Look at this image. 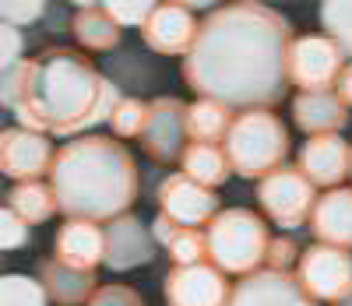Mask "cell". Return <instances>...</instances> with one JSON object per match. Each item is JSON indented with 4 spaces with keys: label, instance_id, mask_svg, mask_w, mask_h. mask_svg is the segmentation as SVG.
<instances>
[{
    "label": "cell",
    "instance_id": "obj_37",
    "mask_svg": "<svg viewBox=\"0 0 352 306\" xmlns=\"http://www.w3.org/2000/svg\"><path fill=\"white\" fill-rule=\"evenodd\" d=\"M338 306H352V299H345V303H338Z\"/></svg>",
    "mask_w": 352,
    "mask_h": 306
},
{
    "label": "cell",
    "instance_id": "obj_4",
    "mask_svg": "<svg viewBox=\"0 0 352 306\" xmlns=\"http://www.w3.org/2000/svg\"><path fill=\"white\" fill-rule=\"evenodd\" d=\"M226 159L232 173L243 179H264L285 166L289 155V131L272 109H250L232 120V131L226 138Z\"/></svg>",
    "mask_w": 352,
    "mask_h": 306
},
{
    "label": "cell",
    "instance_id": "obj_32",
    "mask_svg": "<svg viewBox=\"0 0 352 306\" xmlns=\"http://www.w3.org/2000/svg\"><path fill=\"white\" fill-rule=\"evenodd\" d=\"M85 306H144V299L134 285H99V292Z\"/></svg>",
    "mask_w": 352,
    "mask_h": 306
},
{
    "label": "cell",
    "instance_id": "obj_33",
    "mask_svg": "<svg viewBox=\"0 0 352 306\" xmlns=\"http://www.w3.org/2000/svg\"><path fill=\"white\" fill-rule=\"evenodd\" d=\"M300 250H296V243H292L289 236H278L268 243V257H264V267L268 271H289L292 264H300Z\"/></svg>",
    "mask_w": 352,
    "mask_h": 306
},
{
    "label": "cell",
    "instance_id": "obj_25",
    "mask_svg": "<svg viewBox=\"0 0 352 306\" xmlns=\"http://www.w3.org/2000/svg\"><path fill=\"white\" fill-rule=\"evenodd\" d=\"M180 166H184V173L190 179H197L201 187H212V190L222 187V183L232 176V166L226 159V148H219V144H187Z\"/></svg>",
    "mask_w": 352,
    "mask_h": 306
},
{
    "label": "cell",
    "instance_id": "obj_2",
    "mask_svg": "<svg viewBox=\"0 0 352 306\" xmlns=\"http://www.w3.org/2000/svg\"><path fill=\"white\" fill-rule=\"evenodd\" d=\"M120 102V88L102 78L85 53L50 46L32 56V88L14 116L25 131L74 138L96 124H109Z\"/></svg>",
    "mask_w": 352,
    "mask_h": 306
},
{
    "label": "cell",
    "instance_id": "obj_9",
    "mask_svg": "<svg viewBox=\"0 0 352 306\" xmlns=\"http://www.w3.org/2000/svg\"><path fill=\"white\" fill-rule=\"evenodd\" d=\"M345 71V53L331 36H296L289 50V81L300 91H331Z\"/></svg>",
    "mask_w": 352,
    "mask_h": 306
},
{
    "label": "cell",
    "instance_id": "obj_21",
    "mask_svg": "<svg viewBox=\"0 0 352 306\" xmlns=\"http://www.w3.org/2000/svg\"><path fill=\"white\" fill-rule=\"evenodd\" d=\"M71 32H74V39L85 50L106 53L113 46H120V32H124V28L113 21L106 4H78V11L71 18Z\"/></svg>",
    "mask_w": 352,
    "mask_h": 306
},
{
    "label": "cell",
    "instance_id": "obj_12",
    "mask_svg": "<svg viewBox=\"0 0 352 306\" xmlns=\"http://www.w3.org/2000/svg\"><path fill=\"white\" fill-rule=\"evenodd\" d=\"M56 151L46 134L25 131V127H8L0 134V169L14 183H32L39 176H50Z\"/></svg>",
    "mask_w": 352,
    "mask_h": 306
},
{
    "label": "cell",
    "instance_id": "obj_13",
    "mask_svg": "<svg viewBox=\"0 0 352 306\" xmlns=\"http://www.w3.org/2000/svg\"><path fill=\"white\" fill-rule=\"evenodd\" d=\"M197 32H201V21L190 11V4H155L152 18L141 28V39L152 53L187 56L197 43Z\"/></svg>",
    "mask_w": 352,
    "mask_h": 306
},
{
    "label": "cell",
    "instance_id": "obj_17",
    "mask_svg": "<svg viewBox=\"0 0 352 306\" xmlns=\"http://www.w3.org/2000/svg\"><path fill=\"white\" fill-rule=\"evenodd\" d=\"M292 120L307 138H324V134H342L349 127V106L342 96L331 91H300L292 99Z\"/></svg>",
    "mask_w": 352,
    "mask_h": 306
},
{
    "label": "cell",
    "instance_id": "obj_34",
    "mask_svg": "<svg viewBox=\"0 0 352 306\" xmlns=\"http://www.w3.org/2000/svg\"><path fill=\"white\" fill-rule=\"evenodd\" d=\"M46 8L50 4H39V0H32V4H11L8 0V4H0V25H14V28L32 25L46 14Z\"/></svg>",
    "mask_w": 352,
    "mask_h": 306
},
{
    "label": "cell",
    "instance_id": "obj_27",
    "mask_svg": "<svg viewBox=\"0 0 352 306\" xmlns=\"http://www.w3.org/2000/svg\"><path fill=\"white\" fill-rule=\"evenodd\" d=\"M320 25L324 36H331L345 56H352V4L349 0H328L320 4Z\"/></svg>",
    "mask_w": 352,
    "mask_h": 306
},
{
    "label": "cell",
    "instance_id": "obj_28",
    "mask_svg": "<svg viewBox=\"0 0 352 306\" xmlns=\"http://www.w3.org/2000/svg\"><path fill=\"white\" fill-rule=\"evenodd\" d=\"M28 88H32V60H21V64L0 71V102L11 113L28 99Z\"/></svg>",
    "mask_w": 352,
    "mask_h": 306
},
{
    "label": "cell",
    "instance_id": "obj_14",
    "mask_svg": "<svg viewBox=\"0 0 352 306\" xmlns=\"http://www.w3.org/2000/svg\"><path fill=\"white\" fill-rule=\"evenodd\" d=\"M229 306H317L300 285L296 274L289 271H254L232 285Z\"/></svg>",
    "mask_w": 352,
    "mask_h": 306
},
{
    "label": "cell",
    "instance_id": "obj_19",
    "mask_svg": "<svg viewBox=\"0 0 352 306\" xmlns=\"http://www.w3.org/2000/svg\"><path fill=\"white\" fill-rule=\"evenodd\" d=\"M310 232L317 236V243L352 250V190L349 187H338L317 197V208L310 215Z\"/></svg>",
    "mask_w": 352,
    "mask_h": 306
},
{
    "label": "cell",
    "instance_id": "obj_26",
    "mask_svg": "<svg viewBox=\"0 0 352 306\" xmlns=\"http://www.w3.org/2000/svg\"><path fill=\"white\" fill-rule=\"evenodd\" d=\"M50 292L43 289L39 278L28 274H4L0 278V306H46Z\"/></svg>",
    "mask_w": 352,
    "mask_h": 306
},
{
    "label": "cell",
    "instance_id": "obj_6",
    "mask_svg": "<svg viewBox=\"0 0 352 306\" xmlns=\"http://www.w3.org/2000/svg\"><path fill=\"white\" fill-rule=\"evenodd\" d=\"M257 204L275 226L292 232L310 222L317 208V187L303 176L300 166H282L257 183Z\"/></svg>",
    "mask_w": 352,
    "mask_h": 306
},
{
    "label": "cell",
    "instance_id": "obj_16",
    "mask_svg": "<svg viewBox=\"0 0 352 306\" xmlns=\"http://www.w3.org/2000/svg\"><path fill=\"white\" fill-rule=\"evenodd\" d=\"M155 257V236L141 226L134 215H120L106 226V267L131 271L141 264H152Z\"/></svg>",
    "mask_w": 352,
    "mask_h": 306
},
{
    "label": "cell",
    "instance_id": "obj_8",
    "mask_svg": "<svg viewBox=\"0 0 352 306\" xmlns=\"http://www.w3.org/2000/svg\"><path fill=\"white\" fill-rule=\"evenodd\" d=\"M187 109L190 102L176 99V96H159L148 102V120L141 131V151L159 166L180 162L187 151Z\"/></svg>",
    "mask_w": 352,
    "mask_h": 306
},
{
    "label": "cell",
    "instance_id": "obj_31",
    "mask_svg": "<svg viewBox=\"0 0 352 306\" xmlns=\"http://www.w3.org/2000/svg\"><path fill=\"white\" fill-rule=\"evenodd\" d=\"M28 226L25 219H18L11 208H4L0 211V250H18V247H25L28 243Z\"/></svg>",
    "mask_w": 352,
    "mask_h": 306
},
{
    "label": "cell",
    "instance_id": "obj_29",
    "mask_svg": "<svg viewBox=\"0 0 352 306\" xmlns=\"http://www.w3.org/2000/svg\"><path fill=\"white\" fill-rule=\"evenodd\" d=\"M144 120H148V102L141 99H124L120 106L113 109V134L116 138H141L144 131Z\"/></svg>",
    "mask_w": 352,
    "mask_h": 306
},
{
    "label": "cell",
    "instance_id": "obj_23",
    "mask_svg": "<svg viewBox=\"0 0 352 306\" xmlns=\"http://www.w3.org/2000/svg\"><path fill=\"white\" fill-rule=\"evenodd\" d=\"M4 208H11L18 219H25L28 226H43L53 219V211H60L56 204V194L50 183L43 179H32V183H14L4 197Z\"/></svg>",
    "mask_w": 352,
    "mask_h": 306
},
{
    "label": "cell",
    "instance_id": "obj_3",
    "mask_svg": "<svg viewBox=\"0 0 352 306\" xmlns=\"http://www.w3.org/2000/svg\"><path fill=\"white\" fill-rule=\"evenodd\" d=\"M50 187L67 219L109 226L113 219L131 215V204L141 190V176L134 155L120 141L106 134H88L56 148Z\"/></svg>",
    "mask_w": 352,
    "mask_h": 306
},
{
    "label": "cell",
    "instance_id": "obj_30",
    "mask_svg": "<svg viewBox=\"0 0 352 306\" xmlns=\"http://www.w3.org/2000/svg\"><path fill=\"white\" fill-rule=\"evenodd\" d=\"M106 11L113 14V21L120 28H144V21L152 18L155 4H134V0H116V4H106Z\"/></svg>",
    "mask_w": 352,
    "mask_h": 306
},
{
    "label": "cell",
    "instance_id": "obj_11",
    "mask_svg": "<svg viewBox=\"0 0 352 306\" xmlns=\"http://www.w3.org/2000/svg\"><path fill=\"white\" fill-rule=\"evenodd\" d=\"M159 215L184 229H201L212 226V219L219 215V197L212 187H201L187 173H169L159 183Z\"/></svg>",
    "mask_w": 352,
    "mask_h": 306
},
{
    "label": "cell",
    "instance_id": "obj_22",
    "mask_svg": "<svg viewBox=\"0 0 352 306\" xmlns=\"http://www.w3.org/2000/svg\"><path fill=\"white\" fill-rule=\"evenodd\" d=\"M152 236H155V243H162V247L169 250V257L176 264H201V261H208V236L197 232V229H184V226H176L173 219L159 215L152 222Z\"/></svg>",
    "mask_w": 352,
    "mask_h": 306
},
{
    "label": "cell",
    "instance_id": "obj_24",
    "mask_svg": "<svg viewBox=\"0 0 352 306\" xmlns=\"http://www.w3.org/2000/svg\"><path fill=\"white\" fill-rule=\"evenodd\" d=\"M232 109L215 102V99H197L190 102L187 109V134H190V144H219L229 138L232 131Z\"/></svg>",
    "mask_w": 352,
    "mask_h": 306
},
{
    "label": "cell",
    "instance_id": "obj_20",
    "mask_svg": "<svg viewBox=\"0 0 352 306\" xmlns=\"http://www.w3.org/2000/svg\"><path fill=\"white\" fill-rule=\"evenodd\" d=\"M39 282L43 289L50 292L53 303L60 306H78V303H88L96 292H99V282H96V271H81V267H71L64 261H43L39 264Z\"/></svg>",
    "mask_w": 352,
    "mask_h": 306
},
{
    "label": "cell",
    "instance_id": "obj_18",
    "mask_svg": "<svg viewBox=\"0 0 352 306\" xmlns=\"http://www.w3.org/2000/svg\"><path fill=\"white\" fill-rule=\"evenodd\" d=\"M53 257L71 264V267H81V271H96L99 264H106V229L96 226V222L67 219L56 229Z\"/></svg>",
    "mask_w": 352,
    "mask_h": 306
},
{
    "label": "cell",
    "instance_id": "obj_15",
    "mask_svg": "<svg viewBox=\"0 0 352 306\" xmlns=\"http://www.w3.org/2000/svg\"><path fill=\"white\" fill-rule=\"evenodd\" d=\"M303 176L314 187L324 190H338L342 179L352 176V144L342 134H324V138H307V144L300 148V162Z\"/></svg>",
    "mask_w": 352,
    "mask_h": 306
},
{
    "label": "cell",
    "instance_id": "obj_35",
    "mask_svg": "<svg viewBox=\"0 0 352 306\" xmlns=\"http://www.w3.org/2000/svg\"><path fill=\"white\" fill-rule=\"evenodd\" d=\"M21 46H25L21 28H14V25H0V71H8V67L21 64V60H18Z\"/></svg>",
    "mask_w": 352,
    "mask_h": 306
},
{
    "label": "cell",
    "instance_id": "obj_10",
    "mask_svg": "<svg viewBox=\"0 0 352 306\" xmlns=\"http://www.w3.org/2000/svg\"><path fill=\"white\" fill-rule=\"evenodd\" d=\"M166 306H229L232 285L226 271H219L212 261L201 264H176L166 274Z\"/></svg>",
    "mask_w": 352,
    "mask_h": 306
},
{
    "label": "cell",
    "instance_id": "obj_36",
    "mask_svg": "<svg viewBox=\"0 0 352 306\" xmlns=\"http://www.w3.org/2000/svg\"><path fill=\"white\" fill-rule=\"evenodd\" d=\"M335 91L342 96V102H345V106L352 109V64H345V71H342V78H338Z\"/></svg>",
    "mask_w": 352,
    "mask_h": 306
},
{
    "label": "cell",
    "instance_id": "obj_5",
    "mask_svg": "<svg viewBox=\"0 0 352 306\" xmlns=\"http://www.w3.org/2000/svg\"><path fill=\"white\" fill-rule=\"evenodd\" d=\"M208 236V261L226 274H254L268 257V226L247 208H226L204 229Z\"/></svg>",
    "mask_w": 352,
    "mask_h": 306
},
{
    "label": "cell",
    "instance_id": "obj_7",
    "mask_svg": "<svg viewBox=\"0 0 352 306\" xmlns=\"http://www.w3.org/2000/svg\"><path fill=\"white\" fill-rule=\"evenodd\" d=\"M296 278L310 299L338 306L352 299V254L328 247V243H317V247L303 250L296 264Z\"/></svg>",
    "mask_w": 352,
    "mask_h": 306
},
{
    "label": "cell",
    "instance_id": "obj_1",
    "mask_svg": "<svg viewBox=\"0 0 352 306\" xmlns=\"http://www.w3.org/2000/svg\"><path fill=\"white\" fill-rule=\"evenodd\" d=\"M292 25L282 11L236 0L201 18L194 50L184 56V81L197 99H215L229 109H272L289 81Z\"/></svg>",
    "mask_w": 352,
    "mask_h": 306
}]
</instances>
